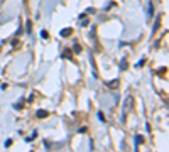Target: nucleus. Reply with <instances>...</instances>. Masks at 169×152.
<instances>
[{"mask_svg":"<svg viewBox=\"0 0 169 152\" xmlns=\"http://www.w3.org/2000/svg\"><path fill=\"white\" fill-rule=\"evenodd\" d=\"M147 12H149V15H147V19H150V17H152V3H149V10H147Z\"/></svg>","mask_w":169,"mask_h":152,"instance_id":"obj_6","label":"nucleus"},{"mask_svg":"<svg viewBox=\"0 0 169 152\" xmlns=\"http://www.w3.org/2000/svg\"><path fill=\"white\" fill-rule=\"evenodd\" d=\"M37 117H39V118H41V117H42V118H44V117H48V111H37Z\"/></svg>","mask_w":169,"mask_h":152,"instance_id":"obj_5","label":"nucleus"},{"mask_svg":"<svg viewBox=\"0 0 169 152\" xmlns=\"http://www.w3.org/2000/svg\"><path fill=\"white\" fill-rule=\"evenodd\" d=\"M123 110H125V113H130L134 110V96H127L123 100Z\"/></svg>","mask_w":169,"mask_h":152,"instance_id":"obj_1","label":"nucleus"},{"mask_svg":"<svg viewBox=\"0 0 169 152\" xmlns=\"http://www.w3.org/2000/svg\"><path fill=\"white\" fill-rule=\"evenodd\" d=\"M159 22H161V17H157L156 22H154V29H152V32H157V29H159Z\"/></svg>","mask_w":169,"mask_h":152,"instance_id":"obj_2","label":"nucleus"},{"mask_svg":"<svg viewBox=\"0 0 169 152\" xmlns=\"http://www.w3.org/2000/svg\"><path fill=\"white\" fill-rule=\"evenodd\" d=\"M144 142V139H142V135H137V144H142Z\"/></svg>","mask_w":169,"mask_h":152,"instance_id":"obj_8","label":"nucleus"},{"mask_svg":"<svg viewBox=\"0 0 169 152\" xmlns=\"http://www.w3.org/2000/svg\"><path fill=\"white\" fill-rule=\"evenodd\" d=\"M64 58H71V51H70V49L64 51Z\"/></svg>","mask_w":169,"mask_h":152,"instance_id":"obj_7","label":"nucleus"},{"mask_svg":"<svg viewBox=\"0 0 169 152\" xmlns=\"http://www.w3.org/2000/svg\"><path fill=\"white\" fill-rule=\"evenodd\" d=\"M71 32H73V29L68 27V29H64L63 32H61V36H63V37H66V36H71Z\"/></svg>","mask_w":169,"mask_h":152,"instance_id":"obj_3","label":"nucleus"},{"mask_svg":"<svg viewBox=\"0 0 169 152\" xmlns=\"http://www.w3.org/2000/svg\"><path fill=\"white\" fill-rule=\"evenodd\" d=\"M110 88H117L119 86V80H113V81H110V83H107Z\"/></svg>","mask_w":169,"mask_h":152,"instance_id":"obj_4","label":"nucleus"}]
</instances>
